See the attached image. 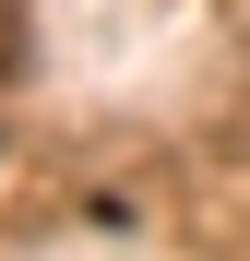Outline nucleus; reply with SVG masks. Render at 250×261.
<instances>
[{"label": "nucleus", "mask_w": 250, "mask_h": 261, "mask_svg": "<svg viewBox=\"0 0 250 261\" xmlns=\"http://www.w3.org/2000/svg\"><path fill=\"white\" fill-rule=\"evenodd\" d=\"M36 71V0H0V83Z\"/></svg>", "instance_id": "1"}]
</instances>
